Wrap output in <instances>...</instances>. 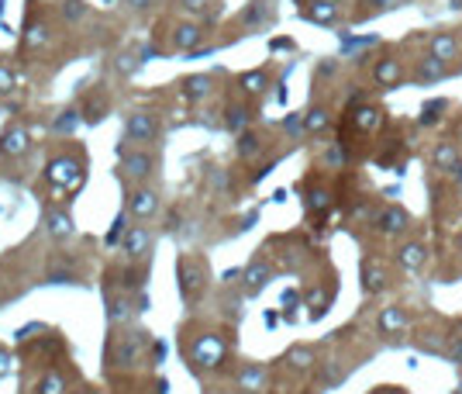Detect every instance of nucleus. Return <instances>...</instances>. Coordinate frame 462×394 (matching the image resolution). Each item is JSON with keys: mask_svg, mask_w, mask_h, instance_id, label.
I'll use <instances>...</instances> for the list:
<instances>
[{"mask_svg": "<svg viewBox=\"0 0 462 394\" xmlns=\"http://www.w3.org/2000/svg\"><path fill=\"white\" fill-rule=\"evenodd\" d=\"M263 384H266V367L263 363H245L238 370V391L256 394V391H263Z\"/></svg>", "mask_w": 462, "mask_h": 394, "instance_id": "22", "label": "nucleus"}, {"mask_svg": "<svg viewBox=\"0 0 462 394\" xmlns=\"http://www.w3.org/2000/svg\"><path fill=\"white\" fill-rule=\"evenodd\" d=\"M28 149H31V135H28L24 128L10 125V128H3V132H0V152H3V156L17 159V156H24Z\"/></svg>", "mask_w": 462, "mask_h": 394, "instance_id": "18", "label": "nucleus"}, {"mask_svg": "<svg viewBox=\"0 0 462 394\" xmlns=\"http://www.w3.org/2000/svg\"><path fill=\"white\" fill-rule=\"evenodd\" d=\"M428 56L442 59L445 66H456L462 59V38L456 31H435V35L428 38Z\"/></svg>", "mask_w": 462, "mask_h": 394, "instance_id": "10", "label": "nucleus"}, {"mask_svg": "<svg viewBox=\"0 0 462 394\" xmlns=\"http://www.w3.org/2000/svg\"><path fill=\"white\" fill-rule=\"evenodd\" d=\"M311 3H342V0H311Z\"/></svg>", "mask_w": 462, "mask_h": 394, "instance_id": "50", "label": "nucleus"}, {"mask_svg": "<svg viewBox=\"0 0 462 394\" xmlns=\"http://www.w3.org/2000/svg\"><path fill=\"white\" fill-rule=\"evenodd\" d=\"M145 346V332H124L121 339H117V363H124V367H131L135 360H138V349Z\"/></svg>", "mask_w": 462, "mask_h": 394, "instance_id": "21", "label": "nucleus"}, {"mask_svg": "<svg viewBox=\"0 0 462 394\" xmlns=\"http://www.w3.org/2000/svg\"><path fill=\"white\" fill-rule=\"evenodd\" d=\"M83 159L80 156H52L45 163V180L59 191H80L83 184Z\"/></svg>", "mask_w": 462, "mask_h": 394, "instance_id": "2", "label": "nucleus"}, {"mask_svg": "<svg viewBox=\"0 0 462 394\" xmlns=\"http://www.w3.org/2000/svg\"><path fill=\"white\" fill-rule=\"evenodd\" d=\"M128 228H131V225H128V207H124V211H121V214L114 218L110 232H107V246H117V242H121V239L128 235Z\"/></svg>", "mask_w": 462, "mask_h": 394, "instance_id": "36", "label": "nucleus"}, {"mask_svg": "<svg viewBox=\"0 0 462 394\" xmlns=\"http://www.w3.org/2000/svg\"><path fill=\"white\" fill-rule=\"evenodd\" d=\"M214 94V80L207 77V73H193V77H186L183 80V97L186 100H207Z\"/></svg>", "mask_w": 462, "mask_h": 394, "instance_id": "25", "label": "nucleus"}, {"mask_svg": "<svg viewBox=\"0 0 462 394\" xmlns=\"http://www.w3.org/2000/svg\"><path fill=\"white\" fill-rule=\"evenodd\" d=\"M3 374H10V353L7 349H0V377Z\"/></svg>", "mask_w": 462, "mask_h": 394, "instance_id": "46", "label": "nucleus"}, {"mask_svg": "<svg viewBox=\"0 0 462 394\" xmlns=\"http://www.w3.org/2000/svg\"><path fill=\"white\" fill-rule=\"evenodd\" d=\"M459 145H462V125H459Z\"/></svg>", "mask_w": 462, "mask_h": 394, "instance_id": "53", "label": "nucleus"}, {"mask_svg": "<svg viewBox=\"0 0 462 394\" xmlns=\"http://www.w3.org/2000/svg\"><path fill=\"white\" fill-rule=\"evenodd\" d=\"M135 66H138V63H131V56H121V59H117V70H121V73H131Z\"/></svg>", "mask_w": 462, "mask_h": 394, "instance_id": "45", "label": "nucleus"}, {"mask_svg": "<svg viewBox=\"0 0 462 394\" xmlns=\"http://www.w3.org/2000/svg\"><path fill=\"white\" fill-rule=\"evenodd\" d=\"M42 45H49V28L31 21V24L24 28V49H42Z\"/></svg>", "mask_w": 462, "mask_h": 394, "instance_id": "34", "label": "nucleus"}, {"mask_svg": "<svg viewBox=\"0 0 462 394\" xmlns=\"http://www.w3.org/2000/svg\"><path fill=\"white\" fill-rule=\"evenodd\" d=\"M238 87H242L245 97H263L270 90V73L266 70H249V73L238 77Z\"/></svg>", "mask_w": 462, "mask_h": 394, "instance_id": "23", "label": "nucleus"}, {"mask_svg": "<svg viewBox=\"0 0 462 394\" xmlns=\"http://www.w3.org/2000/svg\"><path fill=\"white\" fill-rule=\"evenodd\" d=\"M283 128H286V132H304V114H290V118L283 121Z\"/></svg>", "mask_w": 462, "mask_h": 394, "instance_id": "43", "label": "nucleus"}, {"mask_svg": "<svg viewBox=\"0 0 462 394\" xmlns=\"http://www.w3.org/2000/svg\"><path fill=\"white\" fill-rule=\"evenodd\" d=\"M449 73H452V66H445V63L435 59V56H424V59H418L414 80H418V84H438V80H445Z\"/></svg>", "mask_w": 462, "mask_h": 394, "instance_id": "20", "label": "nucleus"}, {"mask_svg": "<svg viewBox=\"0 0 462 394\" xmlns=\"http://www.w3.org/2000/svg\"><path fill=\"white\" fill-rule=\"evenodd\" d=\"M259 152H263V139L256 132H242L238 135V156L242 159H256Z\"/></svg>", "mask_w": 462, "mask_h": 394, "instance_id": "32", "label": "nucleus"}, {"mask_svg": "<svg viewBox=\"0 0 462 394\" xmlns=\"http://www.w3.org/2000/svg\"><path fill=\"white\" fill-rule=\"evenodd\" d=\"M363 291L366 294H379V291H386V284H390V274H386V263L383 260H376V256H366L363 260Z\"/></svg>", "mask_w": 462, "mask_h": 394, "instance_id": "16", "label": "nucleus"}, {"mask_svg": "<svg viewBox=\"0 0 462 394\" xmlns=\"http://www.w3.org/2000/svg\"><path fill=\"white\" fill-rule=\"evenodd\" d=\"M159 139V118L152 114V111H131L128 118H124V142L128 145H149V142H156Z\"/></svg>", "mask_w": 462, "mask_h": 394, "instance_id": "5", "label": "nucleus"}, {"mask_svg": "<svg viewBox=\"0 0 462 394\" xmlns=\"http://www.w3.org/2000/svg\"><path fill=\"white\" fill-rule=\"evenodd\" d=\"M270 277H273V263H270L266 256H256V260L245 267V274H242V281H245V294H259V291L270 284Z\"/></svg>", "mask_w": 462, "mask_h": 394, "instance_id": "17", "label": "nucleus"}, {"mask_svg": "<svg viewBox=\"0 0 462 394\" xmlns=\"http://www.w3.org/2000/svg\"><path fill=\"white\" fill-rule=\"evenodd\" d=\"M17 90V73L10 66H0V94H14Z\"/></svg>", "mask_w": 462, "mask_h": 394, "instance_id": "39", "label": "nucleus"}, {"mask_svg": "<svg viewBox=\"0 0 462 394\" xmlns=\"http://www.w3.org/2000/svg\"><path fill=\"white\" fill-rule=\"evenodd\" d=\"M128 214L138 221H149L159 214V194L152 187H131L128 191Z\"/></svg>", "mask_w": 462, "mask_h": 394, "instance_id": "13", "label": "nucleus"}, {"mask_svg": "<svg viewBox=\"0 0 462 394\" xmlns=\"http://www.w3.org/2000/svg\"><path fill=\"white\" fill-rule=\"evenodd\" d=\"M76 114H80L76 107L59 111V114H56V121H52V132H56V135H73V132H76V125H80V118H76Z\"/></svg>", "mask_w": 462, "mask_h": 394, "instance_id": "31", "label": "nucleus"}, {"mask_svg": "<svg viewBox=\"0 0 462 394\" xmlns=\"http://www.w3.org/2000/svg\"><path fill=\"white\" fill-rule=\"evenodd\" d=\"M252 107L249 104H242V100H231L228 107H224V128L228 132H235V135H242V132H249V125H252Z\"/></svg>", "mask_w": 462, "mask_h": 394, "instance_id": "19", "label": "nucleus"}, {"mask_svg": "<svg viewBox=\"0 0 462 394\" xmlns=\"http://www.w3.org/2000/svg\"><path fill=\"white\" fill-rule=\"evenodd\" d=\"M349 125L359 132V135H379L383 128H386V111L379 107V104H352L349 111Z\"/></svg>", "mask_w": 462, "mask_h": 394, "instance_id": "6", "label": "nucleus"}, {"mask_svg": "<svg viewBox=\"0 0 462 394\" xmlns=\"http://www.w3.org/2000/svg\"><path fill=\"white\" fill-rule=\"evenodd\" d=\"M300 14H304V21H311V24H335V21H338V3H311V0H307V7H304Z\"/></svg>", "mask_w": 462, "mask_h": 394, "instance_id": "26", "label": "nucleus"}, {"mask_svg": "<svg viewBox=\"0 0 462 394\" xmlns=\"http://www.w3.org/2000/svg\"><path fill=\"white\" fill-rule=\"evenodd\" d=\"M442 111H449V100H428L421 107V125H438L442 121Z\"/></svg>", "mask_w": 462, "mask_h": 394, "instance_id": "35", "label": "nucleus"}, {"mask_svg": "<svg viewBox=\"0 0 462 394\" xmlns=\"http://www.w3.org/2000/svg\"><path fill=\"white\" fill-rule=\"evenodd\" d=\"M324 304H328V294H324V291H321V287H314V291H311V294H307V308H311V315H314V318H317V315H324V311H328V308H324Z\"/></svg>", "mask_w": 462, "mask_h": 394, "instance_id": "38", "label": "nucleus"}, {"mask_svg": "<svg viewBox=\"0 0 462 394\" xmlns=\"http://www.w3.org/2000/svg\"><path fill=\"white\" fill-rule=\"evenodd\" d=\"M372 228H376L379 235H386V239L404 235V232L411 228V211L400 207V204H386V207H379V211L372 214Z\"/></svg>", "mask_w": 462, "mask_h": 394, "instance_id": "7", "label": "nucleus"}, {"mask_svg": "<svg viewBox=\"0 0 462 394\" xmlns=\"http://www.w3.org/2000/svg\"><path fill=\"white\" fill-rule=\"evenodd\" d=\"M104 114H107V97H104V94H100L97 100H90V104L83 107V121H87V125H97V121H100Z\"/></svg>", "mask_w": 462, "mask_h": 394, "instance_id": "37", "label": "nucleus"}, {"mask_svg": "<svg viewBox=\"0 0 462 394\" xmlns=\"http://www.w3.org/2000/svg\"><path fill=\"white\" fill-rule=\"evenodd\" d=\"M428 256H431V249H428L421 239H407V242L397 246V267H400L404 274H421L424 263H428Z\"/></svg>", "mask_w": 462, "mask_h": 394, "instance_id": "11", "label": "nucleus"}, {"mask_svg": "<svg viewBox=\"0 0 462 394\" xmlns=\"http://www.w3.org/2000/svg\"><path fill=\"white\" fill-rule=\"evenodd\" d=\"M363 3H372V10H393V7H400L404 0H363Z\"/></svg>", "mask_w": 462, "mask_h": 394, "instance_id": "44", "label": "nucleus"}, {"mask_svg": "<svg viewBox=\"0 0 462 394\" xmlns=\"http://www.w3.org/2000/svg\"><path fill=\"white\" fill-rule=\"evenodd\" d=\"M152 308V297L149 294H138V301H135V311H149Z\"/></svg>", "mask_w": 462, "mask_h": 394, "instance_id": "47", "label": "nucleus"}, {"mask_svg": "<svg viewBox=\"0 0 462 394\" xmlns=\"http://www.w3.org/2000/svg\"><path fill=\"white\" fill-rule=\"evenodd\" d=\"M372 394H404V391H400V388H376Z\"/></svg>", "mask_w": 462, "mask_h": 394, "instance_id": "49", "label": "nucleus"}, {"mask_svg": "<svg viewBox=\"0 0 462 394\" xmlns=\"http://www.w3.org/2000/svg\"><path fill=\"white\" fill-rule=\"evenodd\" d=\"M456 249H459V253H462V232H459V235H456Z\"/></svg>", "mask_w": 462, "mask_h": 394, "instance_id": "51", "label": "nucleus"}, {"mask_svg": "<svg viewBox=\"0 0 462 394\" xmlns=\"http://www.w3.org/2000/svg\"><path fill=\"white\" fill-rule=\"evenodd\" d=\"M176 3H180L183 10H190V14H204V10H207L214 0H176Z\"/></svg>", "mask_w": 462, "mask_h": 394, "instance_id": "41", "label": "nucleus"}, {"mask_svg": "<svg viewBox=\"0 0 462 394\" xmlns=\"http://www.w3.org/2000/svg\"><path fill=\"white\" fill-rule=\"evenodd\" d=\"M431 166L438 170V173H459L462 166V145L459 142H452V139H442V142H435V149H431Z\"/></svg>", "mask_w": 462, "mask_h": 394, "instance_id": "14", "label": "nucleus"}, {"mask_svg": "<svg viewBox=\"0 0 462 394\" xmlns=\"http://www.w3.org/2000/svg\"><path fill=\"white\" fill-rule=\"evenodd\" d=\"M224 356H228V342H224L217 332H204V336H197V342L190 346V360H193L197 367H204V370H217V367L224 363Z\"/></svg>", "mask_w": 462, "mask_h": 394, "instance_id": "4", "label": "nucleus"}, {"mask_svg": "<svg viewBox=\"0 0 462 394\" xmlns=\"http://www.w3.org/2000/svg\"><path fill=\"white\" fill-rule=\"evenodd\" d=\"M283 363L293 367V370H311L317 360H314V349H311V346H293V349L283 356Z\"/></svg>", "mask_w": 462, "mask_h": 394, "instance_id": "29", "label": "nucleus"}, {"mask_svg": "<svg viewBox=\"0 0 462 394\" xmlns=\"http://www.w3.org/2000/svg\"><path fill=\"white\" fill-rule=\"evenodd\" d=\"M304 204H307L311 214H317V211H328V207L335 204V194H331L328 187H314V191H307V200H304Z\"/></svg>", "mask_w": 462, "mask_h": 394, "instance_id": "30", "label": "nucleus"}, {"mask_svg": "<svg viewBox=\"0 0 462 394\" xmlns=\"http://www.w3.org/2000/svg\"><path fill=\"white\" fill-rule=\"evenodd\" d=\"M152 246H156V235H152L145 225H131L128 235L121 239V253H124V260H131V263L145 260V256L152 253Z\"/></svg>", "mask_w": 462, "mask_h": 394, "instance_id": "9", "label": "nucleus"}, {"mask_svg": "<svg viewBox=\"0 0 462 394\" xmlns=\"http://www.w3.org/2000/svg\"><path fill=\"white\" fill-rule=\"evenodd\" d=\"M128 3H131V7H135V10H145V7H149V3H152V0H128Z\"/></svg>", "mask_w": 462, "mask_h": 394, "instance_id": "48", "label": "nucleus"}, {"mask_svg": "<svg viewBox=\"0 0 462 394\" xmlns=\"http://www.w3.org/2000/svg\"><path fill=\"white\" fill-rule=\"evenodd\" d=\"M45 228H49L52 239H69L73 235V218L66 211H49L45 214Z\"/></svg>", "mask_w": 462, "mask_h": 394, "instance_id": "27", "label": "nucleus"}, {"mask_svg": "<svg viewBox=\"0 0 462 394\" xmlns=\"http://www.w3.org/2000/svg\"><path fill=\"white\" fill-rule=\"evenodd\" d=\"M63 17L66 21H80L83 17V0H66L63 3Z\"/></svg>", "mask_w": 462, "mask_h": 394, "instance_id": "40", "label": "nucleus"}, {"mask_svg": "<svg viewBox=\"0 0 462 394\" xmlns=\"http://www.w3.org/2000/svg\"><path fill=\"white\" fill-rule=\"evenodd\" d=\"M407 329H411V311L404 304L379 308V315H376V332L379 336H404Z\"/></svg>", "mask_w": 462, "mask_h": 394, "instance_id": "12", "label": "nucleus"}, {"mask_svg": "<svg viewBox=\"0 0 462 394\" xmlns=\"http://www.w3.org/2000/svg\"><path fill=\"white\" fill-rule=\"evenodd\" d=\"M449 356H452V360H456V363L462 367V336H459V332L452 336V346H449Z\"/></svg>", "mask_w": 462, "mask_h": 394, "instance_id": "42", "label": "nucleus"}, {"mask_svg": "<svg viewBox=\"0 0 462 394\" xmlns=\"http://www.w3.org/2000/svg\"><path fill=\"white\" fill-rule=\"evenodd\" d=\"M66 391V377L59 370H49L38 384H35V394H63Z\"/></svg>", "mask_w": 462, "mask_h": 394, "instance_id": "33", "label": "nucleus"}, {"mask_svg": "<svg viewBox=\"0 0 462 394\" xmlns=\"http://www.w3.org/2000/svg\"><path fill=\"white\" fill-rule=\"evenodd\" d=\"M328 128H331V111H328L324 104H314V107L304 111V132H307V135H321V132H328Z\"/></svg>", "mask_w": 462, "mask_h": 394, "instance_id": "24", "label": "nucleus"}, {"mask_svg": "<svg viewBox=\"0 0 462 394\" xmlns=\"http://www.w3.org/2000/svg\"><path fill=\"white\" fill-rule=\"evenodd\" d=\"M176 281H180V294H183L186 304H193L200 291H204V284H207V263L204 260H197V256H180L176 260Z\"/></svg>", "mask_w": 462, "mask_h": 394, "instance_id": "3", "label": "nucleus"}, {"mask_svg": "<svg viewBox=\"0 0 462 394\" xmlns=\"http://www.w3.org/2000/svg\"><path fill=\"white\" fill-rule=\"evenodd\" d=\"M270 17H273L270 3H266V0H252V3L245 7V14H242V24H245V28H256V24H266Z\"/></svg>", "mask_w": 462, "mask_h": 394, "instance_id": "28", "label": "nucleus"}, {"mask_svg": "<svg viewBox=\"0 0 462 394\" xmlns=\"http://www.w3.org/2000/svg\"><path fill=\"white\" fill-rule=\"evenodd\" d=\"M204 24H197V21H176L173 24V31H170V45L176 49V52H197V45L204 42Z\"/></svg>", "mask_w": 462, "mask_h": 394, "instance_id": "15", "label": "nucleus"}, {"mask_svg": "<svg viewBox=\"0 0 462 394\" xmlns=\"http://www.w3.org/2000/svg\"><path fill=\"white\" fill-rule=\"evenodd\" d=\"M69 394H93V391H87V388H80V391H69Z\"/></svg>", "mask_w": 462, "mask_h": 394, "instance_id": "52", "label": "nucleus"}, {"mask_svg": "<svg viewBox=\"0 0 462 394\" xmlns=\"http://www.w3.org/2000/svg\"><path fill=\"white\" fill-rule=\"evenodd\" d=\"M404 77H407V70H404V59H397V56H383V59L372 63V84H376L379 90L400 87Z\"/></svg>", "mask_w": 462, "mask_h": 394, "instance_id": "8", "label": "nucleus"}, {"mask_svg": "<svg viewBox=\"0 0 462 394\" xmlns=\"http://www.w3.org/2000/svg\"><path fill=\"white\" fill-rule=\"evenodd\" d=\"M117 159H121L117 177H124V184H138V180H149L156 173V156L145 145L128 149V142H124V145H117Z\"/></svg>", "mask_w": 462, "mask_h": 394, "instance_id": "1", "label": "nucleus"}, {"mask_svg": "<svg viewBox=\"0 0 462 394\" xmlns=\"http://www.w3.org/2000/svg\"><path fill=\"white\" fill-rule=\"evenodd\" d=\"M456 394H462V384H459V388H456Z\"/></svg>", "mask_w": 462, "mask_h": 394, "instance_id": "54", "label": "nucleus"}]
</instances>
